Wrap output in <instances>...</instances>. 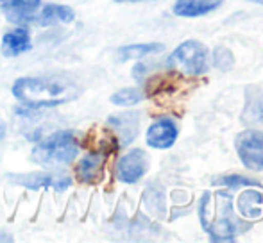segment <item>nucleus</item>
Masks as SVG:
<instances>
[{"mask_svg":"<svg viewBox=\"0 0 263 243\" xmlns=\"http://www.w3.org/2000/svg\"><path fill=\"white\" fill-rule=\"evenodd\" d=\"M81 93L83 88L66 77H20L13 83V95L27 108H55Z\"/></svg>","mask_w":263,"mask_h":243,"instance_id":"1","label":"nucleus"},{"mask_svg":"<svg viewBox=\"0 0 263 243\" xmlns=\"http://www.w3.org/2000/svg\"><path fill=\"white\" fill-rule=\"evenodd\" d=\"M177 139V125L170 118L154 121L147 131V145L153 149H168Z\"/></svg>","mask_w":263,"mask_h":243,"instance_id":"9","label":"nucleus"},{"mask_svg":"<svg viewBox=\"0 0 263 243\" xmlns=\"http://www.w3.org/2000/svg\"><path fill=\"white\" fill-rule=\"evenodd\" d=\"M147 170H149V156L145 154V150L133 149L118 159L117 179L122 183L133 184L140 181Z\"/></svg>","mask_w":263,"mask_h":243,"instance_id":"6","label":"nucleus"},{"mask_svg":"<svg viewBox=\"0 0 263 243\" xmlns=\"http://www.w3.org/2000/svg\"><path fill=\"white\" fill-rule=\"evenodd\" d=\"M11 181L18 186L29 188V190H52V191H65L72 186V179L66 175H54L45 172H32V174H20L9 175Z\"/></svg>","mask_w":263,"mask_h":243,"instance_id":"7","label":"nucleus"},{"mask_svg":"<svg viewBox=\"0 0 263 243\" xmlns=\"http://www.w3.org/2000/svg\"><path fill=\"white\" fill-rule=\"evenodd\" d=\"M161 43H140V45H129L118 49V59L129 61V59H140V57L151 56V54L161 52Z\"/></svg>","mask_w":263,"mask_h":243,"instance_id":"15","label":"nucleus"},{"mask_svg":"<svg viewBox=\"0 0 263 243\" xmlns=\"http://www.w3.org/2000/svg\"><path fill=\"white\" fill-rule=\"evenodd\" d=\"M81 143L72 131H61L47 136L32 149V161L45 168L68 165L76 159Z\"/></svg>","mask_w":263,"mask_h":243,"instance_id":"3","label":"nucleus"},{"mask_svg":"<svg viewBox=\"0 0 263 243\" xmlns=\"http://www.w3.org/2000/svg\"><path fill=\"white\" fill-rule=\"evenodd\" d=\"M168 63L179 66L188 75H201L210 68V52L201 42L188 39L174 50Z\"/></svg>","mask_w":263,"mask_h":243,"instance_id":"4","label":"nucleus"},{"mask_svg":"<svg viewBox=\"0 0 263 243\" xmlns=\"http://www.w3.org/2000/svg\"><path fill=\"white\" fill-rule=\"evenodd\" d=\"M104 159L106 156L101 150H93V152L86 154L76 167V177L81 183H97L101 179L102 168H104Z\"/></svg>","mask_w":263,"mask_h":243,"instance_id":"10","label":"nucleus"},{"mask_svg":"<svg viewBox=\"0 0 263 243\" xmlns=\"http://www.w3.org/2000/svg\"><path fill=\"white\" fill-rule=\"evenodd\" d=\"M224 0H176L174 4V14L183 18H195L208 14L222 6Z\"/></svg>","mask_w":263,"mask_h":243,"instance_id":"13","label":"nucleus"},{"mask_svg":"<svg viewBox=\"0 0 263 243\" xmlns=\"http://www.w3.org/2000/svg\"><path fill=\"white\" fill-rule=\"evenodd\" d=\"M42 2L43 0H0V11L13 24H27L34 20Z\"/></svg>","mask_w":263,"mask_h":243,"instance_id":"8","label":"nucleus"},{"mask_svg":"<svg viewBox=\"0 0 263 243\" xmlns=\"http://www.w3.org/2000/svg\"><path fill=\"white\" fill-rule=\"evenodd\" d=\"M251 2H254V4H260V6H263V0H251Z\"/></svg>","mask_w":263,"mask_h":243,"instance_id":"20","label":"nucleus"},{"mask_svg":"<svg viewBox=\"0 0 263 243\" xmlns=\"http://www.w3.org/2000/svg\"><path fill=\"white\" fill-rule=\"evenodd\" d=\"M31 34L25 27H16L6 32L2 38V54L6 57H16L31 50Z\"/></svg>","mask_w":263,"mask_h":243,"instance_id":"11","label":"nucleus"},{"mask_svg":"<svg viewBox=\"0 0 263 243\" xmlns=\"http://www.w3.org/2000/svg\"><path fill=\"white\" fill-rule=\"evenodd\" d=\"M34 20L38 25L43 27H52L59 24H72L76 20V11L70 6H63V4H49L45 6L38 14H34Z\"/></svg>","mask_w":263,"mask_h":243,"instance_id":"12","label":"nucleus"},{"mask_svg":"<svg viewBox=\"0 0 263 243\" xmlns=\"http://www.w3.org/2000/svg\"><path fill=\"white\" fill-rule=\"evenodd\" d=\"M213 63H215V66H217V68L228 70V68H231V66H233L235 59H233V54L229 52V49L218 47V49L213 52Z\"/></svg>","mask_w":263,"mask_h":243,"instance_id":"17","label":"nucleus"},{"mask_svg":"<svg viewBox=\"0 0 263 243\" xmlns=\"http://www.w3.org/2000/svg\"><path fill=\"white\" fill-rule=\"evenodd\" d=\"M143 98H145V93L138 88H125V90H120L115 95H111V102L115 106H124V108L138 104Z\"/></svg>","mask_w":263,"mask_h":243,"instance_id":"16","label":"nucleus"},{"mask_svg":"<svg viewBox=\"0 0 263 243\" xmlns=\"http://www.w3.org/2000/svg\"><path fill=\"white\" fill-rule=\"evenodd\" d=\"M4 136H6V127H4V125L0 124V139H2Z\"/></svg>","mask_w":263,"mask_h":243,"instance_id":"19","label":"nucleus"},{"mask_svg":"<svg viewBox=\"0 0 263 243\" xmlns=\"http://www.w3.org/2000/svg\"><path fill=\"white\" fill-rule=\"evenodd\" d=\"M109 125L115 127V136H120V143H129L136 138L138 132V115L136 113H124V115H113L109 116Z\"/></svg>","mask_w":263,"mask_h":243,"instance_id":"14","label":"nucleus"},{"mask_svg":"<svg viewBox=\"0 0 263 243\" xmlns=\"http://www.w3.org/2000/svg\"><path fill=\"white\" fill-rule=\"evenodd\" d=\"M202 226L213 236V240H231L240 233L238 222L233 215L231 197L228 193H206L201 202Z\"/></svg>","mask_w":263,"mask_h":243,"instance_id":"2","label":"nucleus"},{"mask_svg":"<svg viewBox=\"0 0 263 243\" xmlns=\"http://www.w3.org/2000/svg\"><path fill=\"white\" fill-rule=\"evenodd\" d=\"M235 147L242 163L251 170H263V134L258 131H246L236 136Z\"/></svg>","mask_w":263,"mask_h":243,"instance_id":"5","label":"nucleus"},{"mask_svg":"<svg viewBox=\"0 0 263 243\" xmlns=\"http://www.w3.org/2000/svg\"><path fill=\"white\" fill-rule=\"evenodd\" d=\"M220 183L228 184V186H246V184H256L254 181H251V179H246L242 177V175H231V177H224Z\"/></svg>","mask_w":263,"mask_h":243,"instance_id":"18","label":"nucleus"},{"mask_svg":"<svg viewBox=\"0 0 263 243\" xmlns=\"http://www.w3.org/2000/svg\"><path fill=\"white\" fill-rule=\"evenodd\" d=\"M117 2H136V0H117Z\"/></svg>","mask_w":263,"mask_h":243,"instance_id":"21","label":"nucleus"}]
</instances>
